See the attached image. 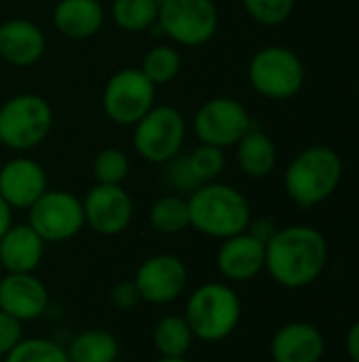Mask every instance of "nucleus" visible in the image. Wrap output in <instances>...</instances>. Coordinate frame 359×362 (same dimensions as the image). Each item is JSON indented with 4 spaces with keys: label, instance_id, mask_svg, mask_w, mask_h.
<instances>
[{
    "label": "nucleus",
    "instance_id": "obj_3",
    "mask_svg": "<svg viewBox=\"0 0 359 362\" xmlns=\"http://www.w3.org/2000/svg\"><path fill=\"white\" fill-rule=\"evenodd\" d=\"M343 159L328 144L303 148L288 163L284 187L288 197L300 208H313L330 199L343 180Z\"/></svg>",
    "mask_w": 359,
    "mask_h": 362
},
{
    "label": "nucleus",
    "instance_id": "obj_19",
    "mask_svg": "<svg viewBox=\"0 0 359 362\" xmlns=\"http://www.w3.org/2000/svg\"><path fill=\"white\" fill-rule=\"evenodd\" d=\"M106 21V8L99 0H59L53 8L55 30L72 40L95 36Z\"/></svg>",
    "mask_w": 359,
    "mask_h": 362
},
{
    "label": "nucleus",
    "instance_id": "obj_27",
    "mask_svg": "<svg viewBox=\"0 0 359 362\" xmlns=\"http://www.w3.org/2000/svg\"><path fill=\"white\" fill-rule=\"evenodd\" d=\"M4 362H70L68 350L59 344L42 337L21 339L8 354Z\"/></svg>",
    "mask_w": 359,
    "mask_h": 362
},
{
    "label": "nucleus",
    "instance_id": "obj_17",
    "mask_svg": "<svg viewBox=\"0 0 359 362\" xmlns=\"http://www.w3.org/2000/svg\"><path fill=\"white\" fill-rule=\"evenodd\" d=\"M47 49V38L42 30L23 17L8 19L0 23V59L15 68L34 66Z\"/></svg>",
    "mask_w": 359,
    "mask_h": 362
},
{
    "label": "nucleus",
    "instance_id": "obj_30",
    "mask_svg": "<svg viewBox=\"0 0 359 362\" xmlns=\"http://www.w3.org/2000/svg\"><path fill=\"white\" fill-rule=\"evenodd\" d=\"M241 4L256 23L267 28L286 23L296 8V0H241Z\"/></svg>",
    "mask_w": 359,
    "mask_h": 362
},
{
    "label": "nucleus",
    "instance_id": "obj_36",
    "mask_svg": "<svg viewBox=\"0 0 359 362\" xmlns=\"http://www.w3.org/2000/svg\"><path fill=\"white\" fill-rule=\"evenodd\" d=\"M13 227V208L4 202V197L0 195V240L4 238V233Z\"/></svg>",
    "mask_w": 359,
    "mask_h": 362
},
{
    "label": "nucleus",
    "instance_id": "obj_24",
    "mask_svg": "<svg viewBox=\"0 0 359 362\" xmlns=\"http://www.w3.org/2000/svg\"><path fill=\"white\" fill-rule=\"evenodd\" d=\"M193 331L182 316H165L157 322L152 339L161 356H184L193 344Z\"/></svg>",
    "mask_w": 359,
    "mask_h": 362
},
{
    "label": "nucleus",
    "instance_id": "obj_26",
    "mask_svg": "<svg viewBox=\"0 0 359 362\" xmlns=\"http://www.w3.org/2000/svg\"><path fill=\"white\" fill-rule=\"evenodd\" d=\"M180 68H182V57L178 49L171 45H157L144 55L140 70L154 85H167L180 74Z\"/></svg>",
    "mask_w": 359,
    "mask_h": 362
},
{
    "label": "nucleus",
    "instance_id": "obj_2",
    "mask_svg": "<svg viewBox=\"0 0 359 362\" xmlns=\"http://www.w3.org/2000/svg\"><path fill=\"white\" fill-rule=\"evenodd\" d=\"M186 202L190 227L209 238H233L248 231L252 223L248 197L239 189L224 182H205L197 187Z\"/></svg>",
    "mask_w": 359,
    "mask_h": 362
},
{
    "label": "nucleus",
    "instance_id": "obj_33",
    "mask_svg": "<svg viewBox=\"0 0 359 362\" xmlns=\"http://www.w3.org/2000/svg\"><path fill=\"white\" fill-rule=\"evenodd\" d=\"M110 299H112L114 308H118V310H133L142 301L140 299V293H138V288L133 284V280L131 282H118L112 288Z\"/></svg>",
    "mask_w": 359,
    "mask_h": 362
},
{
    "label": "nucleus",
    "instance_id": "obj_11",
    "mask_svg": "<svg viewBox=\"0 0 359 362\" xmlns=\"http://www.w3.org/2000/svg\"><path fill=\"white\" fill-rule=\"evenodd\" d=\"M28 225L44 242H66L85 227L83 202L70 191H44L28 210Z\"/></svg>",
    "mask_w": 359,
    "mask_h": 362
},
{
    "label": "nucleus",
    "instance_id": "obj_13",
    "mask_svg": "<svg viewBox=\"0 0 359 362\" xmlns=\"http://www.w3.org/2000/svg\"><path fill=\"white\" fill-rule=\"evenodd\" d=\"M85 223L102 235L123 233L133 218V202L121 185H95L83 199Z\"/></svg>",
    "mask_w": 359,
    "mask_h": 362
},
{
    "label": "nucleus",
    "instance_id": "obj_37",
    "mask_svg": "<svg viewBox=\"0 0 359 362\" xmlns=\"http://www.w3.org/2000/svg\"><path fill=\"white\" fill-rule=\"evenodd\" d=\"M157 362H188L184 356H163V358H159Z\"/></svg>",
    "mask_w": 359,
    "mask_h": 362
},
{
    "label": "nucleus",
    "instance_id": "obj_29",
    "mask_svg": "<svg viewBox=\"0 0 359 362\" xmlns=\"http://www.w3.org/2000/svg\"><path fill=\"white\" fill-rule=\"evenodd\" d=\"M188 165L195 174V178L205 185L214 182L226 168V155L224 148L212 146V144H199L190 155H188Z\"/></svg>",
    "mask_w": 359,
    "mask_h": 362
},
{
    "label": "nucleus",
    "instance_id": "obj_20",
    "mask_svg": "<svg viewBox=\"0 0 359 362\" xmlns=\"http://www.w3.org/2000/svg\"><path fill=\"white\" fill-rule=\"evenodd\" d=\"M44 255V240L30 225H13L0 240V263L8 274H32Z\"/></svg>",
    "mask_w": 359,
    "mask_h": 362
},
{
    "label": "nucleus",
    "instance_id": "obj_38",
    "mask_svg": "<svg viewBox=\"0 0 359 362\" xmlns=\"http://www.w3.org/2000/svg\"><path fill=\"white\" fill-rule=\"evenodd\" d=\"M0 272H2V263H0Z\"/></svg>",
    "mask_w": 359,
    "mask_h": 362
},
{
    "label": "nucleus",
    "instance_id": "obj_6",
    "mask_svg": "<svg viewBox=\"0 0 359 362\" xmlns=\"http://www.w3.org/2000/svg\"><path fill=\"white\" fill-rule=\"evenodd\" d=\"M53 129V108L38 93H17L0 106V144L13 151L36 148Z\"/></svg>",
    "mask_w": 359,
    "mask_h": 362
},
{
    "label": "nucleus",
    "instance_id": "obj_31",
    "mask_svg": "<svg viewBox=\"0 0 359 362\" xmlns=\"http://www.w3.org/2000/svg\"><path fill=\"white\" fill-rule=\"evenodd\" d=\"M169 168H167V180L178 189V191H188L193 193L197 187H201V182L195 178L190 165H188V157H174L171 161H167Z\"/></svg>",
    "mask_w": 359,
    "mask_h": 362
},
{
    "label": "nucleus",
    "instance_id": "obj_9",
    "mask_svg": "<svg viewBox=\"0 0 359 362\" xmlns=\"http://www.w3.org/2000/svg\"><path fill=\"white\" fill-rule=\"evenodd\" d=\"M157 100V85L140 68H123L114 72L102 93L106 117L123 127L135 125Z\"/></svg>",
    "mask_w": 359,
    "mask_h": 362
},
{
    "label": "nucleus",
    "instance_id": "obj_1",
    "mask_svg": "<svg viewBox=\"0 0 359 362\" xmlns=\"http://www.w3.org/2000/svg\"><path fill=\"white\" fill-rule=\"evenodd\" d=\"M328 242L324 233L309 225L277 229L267 242L264 269L286 288H305L326 269Z\"/></svg>",
    "mask_w": 359,
    "mask_h": 362
},
{
    "label": "nucleus",
    "instance_id": "obj_40",
    "mask_svg": "<svg viewBox=\"0 0 359 362\" xmlns=\"http://www.w3.org/2000/svg\"><path fill=\"white\" fill-rule=\"evenodd\" d=\"M116 362H118V361H116Z\"/></svg>",
    "mask_w": 359,
    "mask_h": 362
},
{
    "label": "nucleus",
    "instance_id": "obj_8",
    "mask_svg": "<svg viewBox=\"0 0 359 362\" xmlns=\"http://www.w3.org/2000/svg\"><path fill=\"white\" fill-rule=\"evenodd\" d=\"M159 30L182 47H201L209 42L220 25L214 0H161Z\"/></svg>",
    "mask_w": 359,
    "mask_h": 362
},
{
    "label": "nucleus",
    "instance_id": "obj_28",
    "mask_svg": "<svg viewBox=\"0 0 359 362\" xmlns=\"http://www.w3.org/2000/svg\"><path fill=\"white\" fill-rule=\"evenodd\" d=\"M129 174V157L116 148H102L93 159V176L97 185H123Z\"/></svg>",
    "mask_w": 359,
    "mask_h": 362
},
{
    "label": "nucleus",
    "instance_id": "obj_7",
    "mask_svg": "<svg viewBox=\"0 0 359 362\" xmlns=\"http://www.w3.org/2000/svg\"><path fill=\"white\" fill-rule=\"evenodd\" d=\"M186 140L184 115L167 104L152 106L133 125V148L150 163H167L182 151Z\"/></svg>",
    "mask_w": 359,
    "mask_h": 362
},
{
    "label": "nucleus",
    "instance_id": "obj_32",
    "mask_svg": "<svg viewBox=\"0 0 359 362\" xmlns=\"http://www.w3.org/2000/svg\"><path fill=\"white\" fill-rule=\"evenodd\" d=\"M23 339L21 322L0 310V356H6Z\"/></svg>",
    "mask_w": 359,
    "mask_h": 362
},
{
    "label": "nucleus",
    "instance_id": "obj_10",
    "mask_svg": "<svg viewBox=\"0 0 359 362\" xmlns=\"http://www.w3.org/2000/svg\"><path fill=\"white\" fill-rule=\"evenodd\" d=\"M254 127L248 108L226 95L212 98L199 106L193 117V132L201 144H212L218 148L235 146Z\"/></svg>",
    "mask_w": 359,
    "mask_h": 362
},
{
    "label": "nucleus",
    "instance_id": "obj_4",
    "mask_svg": "<svg viewBox=\"0 0 359 362\" xmlns=\"http://www.w3.org/2000/svg\"><path fill=\"white\" fill-rule=\"evenodd\" d=\"M305 76L307 72L300 55L284 45H267L258 49L248 64V81L252 89L273 102L298 95Z\"/></svg>",
    "mask_w": 359,
    "mask_h": 362
},
{
    "label": "nucleus",
    "instance_id": "obj_23",
    "mask_svg": "<svg viewBox=\"0 0 359 362\" xmlns=\"http://www.w3.org/2000/svg\"><path fill=\"white\" fill-rule=\"evenodd\" d=\"M161 0H112L110 17L125 32H144L157 23Z\"/></svg>",
    "mask_w": 359,
    "mask_h": 362
},
{
    "label": "nucleus",
    "instance_id": "obj_14",
    "mask_svg": "<svg viewBox=\"0 0 359 362\" xmlns=\"http://www.w3.org/2000/svg\"><path fill=\"white\" fill-rule=\"evenodd\" d=\"M47 191L42 165L30 157H15L0 168V195L11 208L30 210Z\"/></svg>",
    "mask_w": 359,
    "mask_h": 362
},
{
    "label": "nucleus",
    "instance_id": "obj_22",
    "mask_svg": "<svg viewBox=\"0 0 359 362\" xmlns=\"http://www.w3.org/2000/svg\"><path fill=\"white\" fill-rule=\"evenodd\" d=\"M68 356L70 362H116L118 341L104 329H89L70 341Z\"/></svg>",
    "mask_w": 359,
    "mask_h": 362
},
{
    "label": "nucleus",
    "instance_id": "obj_15",
    "mask_svg": "<svg viewBox=\"0 0 359 362\" xmlns=\"http://www.w3.org/2000/svg\"><path fill=\"white\" fill-rule=\"evenodd\" d=\"M49 308L47 286L32 274H6L0 278V310L19 322L40 318Z\"/></svg>",
    "mask_w": 359,
    "mask_h": 362
},
{
    "label": "nucleus",
    "instance_id": "obj_21",
    "mask_svg": "<svg viewBox=\"0 0 359 362\" xmlns=\"http://www.w3.org/2000/svg\"><path fill=\"white\" fill-rule=\"evenodd\" d=\"M237 163L250 178H267L277 165V146L269 134L252 127L237 144Z\"/></svg>",
    "mask_w": 359,
    "mask_h": 362
},
{
    "label": "nucleus",
    "instance_id": "obj_39",
    "mask_svg": "<svg viewBox=\"0 0 359 362\" xmlns=\"http://www.w3.org/2000/svg\"><path fill=\"white\" fill-rule=\"evenodd\" d=\"M0 2H6V0H0Z\"/></svg>",
    "mask_w": 359,
    "mask_h": 362
},
{
    "label": "nucleus",
    "instance_id": "obj_34",
    "mask_svg": "<svg viewBox=\"0 0 359 362\" xmlns=\"http://www.w3.org/2000/svg\"><path fill=\"white\" fill-rule=\"evenodd\" d=\"M250 233L254 235V238H258L260 242H269L273 235H275V231H277V227H275V223L273 221H269V218H258L256 223H250Z\"/></svg>",
    "mask_w": 359,
    "mask_h": 362
},
{
    "label": "nucleus",
    "instance_id": "obj_12",
    "mask_svg": "<svg viewBox=\"0 0 359 362\" xmlns=\"http://www.w3.org/2000/svg\"><path fill=\"white\" fill-rule=\"evenodd\" d=\"M186 282H188V269L174 255H154L146 259L133 278L140 299L154 305H165L176 301L184 293Z\"/></svg>",
    "mask_w": 359,
    "mask_h": 362
},
{
    "label": "nucleus",
    "instance_id": "obj_5",
    "mask_svg": "<svg viewBox=\"0 0 359 362\" xmlns=\"http://www.w3.org/2000/svg\"><path fill=\"white\" fill-rule=\"evenodd\" d=\"M184 318L195 337L203 341H220L239 327L241 299L231 286L209 282L188 297Z\"/></svg>",
    "mask_w": 359,
    "mask_h": 362
},
{
    "label": "nucleus",
    "instance_id": "obj_35",
    "mask_svg": "<svg viewBox=\"0 0 359 362\" xmlns=\"http://www.w3.org/2000/svg\"><path fill=\"white\" fill-rule=\"evenodd\" d=\"M347 354L353 362H359V320L347 333Z\"/></svg>",
    "mask_w": 359,
    "mask_h": 362
},
{
    "label": "nucleus",
    "instance_id": "obj_25",
    "mask_svg": "<svg viewBox=\"0 0 359 362\" xmlns=\"http://www.w3.org/2000/svg\"><path fill=\"white\" fill-rule=\"evenodd\" d=\"M148 221L152 229H157L159 233H167V235L180 233L190 225L188 202L180 195H165L152 204Z\"/></svg>",
    "mask_w": 359,
    "mask_h": 362
},
{
    "label": "nucleus",
    "instance_id": "obj_16",
    "mask_svg": "<svg viewBox=\"0 0 359 362\" xmlns=\"http://www.w3.org/2000/svg\"><path fill=\"white\" fill-rule=\"evenodd\" d=\"M267 244L250 231L226 238L218 250V269L233 282H248L264 269Z\"/></svg>",
    "mask_w": 359,
    "mask_h": 362
},
{
    "label": "nucleus",
    "instance_id": "obj_18",
    "mask_svg": "<svg viewBox=\"0 0 359 362\" xmlns=\"http://www.w3.org/2000/svg\"><path fill=\"white\" fill-rule=\"evenodd\" d=\"M324 352V335L311 322L284 325L271 341L273 362H320Z\"/></svg>",
    "mask_w": 359,
    "mask_h": 362
}]
</instances>
